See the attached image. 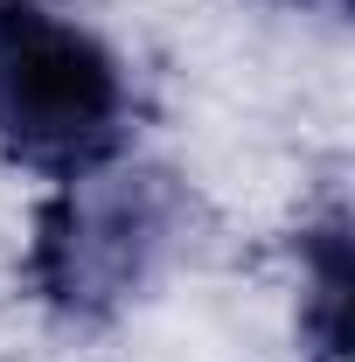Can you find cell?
<instances>
[{"label": "cell", "instance_id": "1", "mask_svg": "<svg viewBox=\"0 0 355 362\" xmlns=\"http://www.w3.org/2000/svg\"><path fill=\"white\" fill-rule=\"evenodd\" d=\"M133 139L119 56L56 0H0V160L42 181L112 168Z\"/></svg>", "mask_w": 355, "mask_h": 362}, {"label": "cell", "instance_id": "2", "mask_svg": "<svg viewBox=\"0 0 355 362\" xmlns=\"http://www.w3.org/2000/svg\"><path fill=\"white\" fill-rule=\"evenodd\" d=\"M181 230V188L161 168H91L77 181H56L35 230H28V258L21 279L63 320H112L153 265L168 258Z\"/></svg>", "mask_w": 355, "mask_h": 362}, {"label": "cell", "instance_id": "3", "mask_svg": "<svg viewBox=\"0 0 355 362\" xmlns=\"http://www.w3.org/2000/svg\"><path fill=\"white\" fill-rule=\"evenodd\" d=\"M300 334L313 362H342L349 349V216L342 202L300 230Z\"/></svg>", "mask_w": 355, "mask_h": 362}, {"label": "cell", "instance_id": "4", "mask_svg": "<svg viewBox=\"0 0 355 362\" xmlns=\"http://www.w3.org/2000/svg\"><path fill=\"white\" fill-rule=\"evenodd\" d=\"M279 7H320V14H342L349 0H279Z\"/></svg>", "mask_w": 355, "mask_h": 362}]
</instances>
